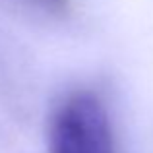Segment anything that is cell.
Instances as JSON below:
<instances>
[{"instance_id":"2","label":"cell","mask_w":153,"mask_h":153,"mask_svg":"<svg viewBox=\"0 0 153 153\" xmlns=\"http://www.w3.org/2000/svg\"><path fill=\"white\" fill-rule=\"evenodd\" d=\"M39 4H43L49 10H62L64 6L68 4V0H37Z\"/></svg>"},{"instance_id":"1","label":"cell","mask_w":153,"mask_h":153,"mask_svg":"<svg viewBox=\"0 0 153 153\" xmlns=\"http://www.w3.org/2000/svg\"><path fill=\"white\" fill-rule=\"evenodd\" d=\"M49 151L114 153L107 108L95 93H70L54 108L49 122Z\"/></svg>"}]
</instances>
